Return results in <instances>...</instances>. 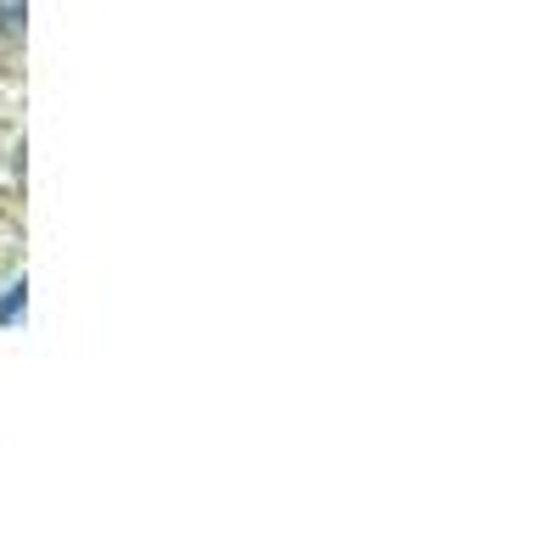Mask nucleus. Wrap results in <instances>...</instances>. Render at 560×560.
Listing matches in <instances>:
<instances>
[{"label": "nucleus", "mask_w": 560, "mask_h": 560, "mask_svg": "<svg viewBox=\"0 0 560 560\" xmlns=\"http://www.w3.org/2000/svg\"><path fill=\"white\" fill-rule=\"evenodd\" d=\"M23 28V0H0V34H18Z\"/></svg>", "instance_id": "nucleus-1"}, {"label": "nucleus", "mask_w": 560, "mask_h": 560, "mask_svg": "<svg viewBox=\"0 0 560 560\" xmlns=\"http://www.w3.org/2000/svg\"><path fill=\"white\" fill-rule=\"evenodd\" d=\"M23 303H28V287H12L7 298H0V325L18 319V314H23Z\"/></svg>", "instance_id": "nucleus-2"}]
</instances>
